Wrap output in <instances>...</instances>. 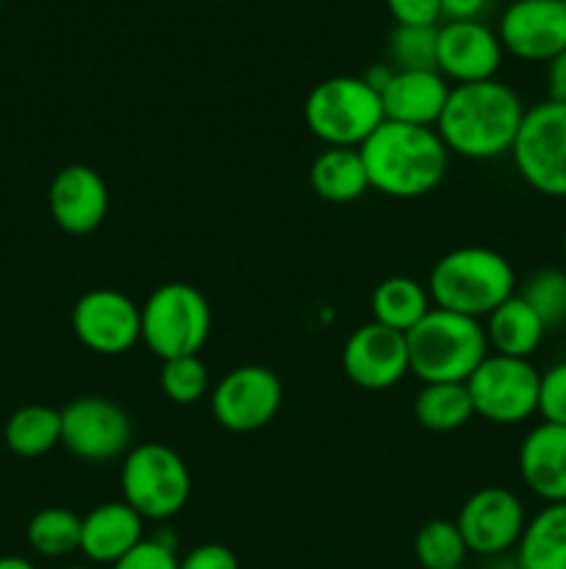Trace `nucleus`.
<instances>
[{"label":"nucleus","mask_w":566,"mask_h":569,"mask_svg":"<svg viewBox=\"0 0 566 569\" xmlns=\"http://www.w3.org/2000/svg\"><path fill=\"white\" fill-rule=\"evenodd\" d=\"M61 569H92V567H61Z\"/></svg>","instance_id":"40"},{"label":"nucleus","mask_w":566,"mask_h":569,"mask_svg":"<svg viewBox=\"0 0 566 569\" xmlns=\"http://www.w3.org/2000/svg\"><path fill=\"white\" fill-rule=\"evenodd\" d=\"M469 553L497 559L519 545L527 526L525 503L505 487H483L464 500L455 517Z\"/></svg>","instance_id":"12"},{"label":"nucleus","mask_w":566,"mask_h":569,"mask_svg":"<svg viewBox=\"0 0 566 569\" xmlns=\"http://www.w3.org/2000/svg\"><path fill=\"white\" fill-rule=\"evenodd\" d=\"M414 556L422 569H455L466 565L469 548L455 520H431L416 531Z\"/></svg>","instance_id":"28"},{"label":"nucleus","mask_w":566,"mask_h":569,"mask_svg":"<svg viewBox=\"0 0 566 569\" xmlns=\"http://www.w3.org/2000/svg\"><path fill=\"white\" fill-rule=\"evenodd\" d=\"M547 92L549 100L566 103V50H560L553 61H547Z\"/></svg>","instance_id":"37"},{"label":"nucleus","mask_w":566,"mask_h":569,"mask_svg":"<svg viewBox=\"0 0 566 569\" xmlns=\"http://www.w3.org/2000/svg\"><path fill=\"white\" fill-rule=\"evenodd\" d=\"M358 150L370 187L386 198H422L447 176L449 150L444 148L436 128L386 120Z\"/></svg>","instance_id":"2"},{"label":"nucleus","mask_w":566,"mask_h":569,"mask_svg":"<svg viewBox=\"0 0 566 569\" xmlns=\"http://www.w3.org/2000/svg\"><path fill=\"white\" fill-rule=\"evenodd\" d=\"M48 206L61 231L72 237H89L109 217V187L92 167L70 164L55 172L50 181Z\"/></svg>","instance_id":"17"},{"label":"nucleus","mask_w":566,"mask_h":569,"mask_svg":"<svg viewBox=\"0 0 566 569\" xmlns=\"http://www.w3.org/2000/svg\"><path fill=\"white\" fill-rule=\"evenodd\" d=\"M438 3H442V17H447V22H464L481 20L488 0H438Z\"/></svg>","instance_id":"36"},{"label":"nucleus","mask_w":566,"mask_h":569,"mask_svg":"<svg viewBox=\"0 0 566 569\" xmlns=\"http://www.w3.org/2000/svg\"><path fill=\"white\" fill-rule=\"evenodd\" d=\"M0 569H37V565L22 556H0Z\"/></svg>","instance_id":"39"},{"label":"nucleus","mask_w":566,"mask_h":569,"mask_svg":"<svg viewBox=\"0 0 566 569\" xmlns=\"http://www.w3.org/2000/svg\"><path fill=\"white\" fill-rule=\"evenodd\" d=\"M131 439V417L114 400L83 395L61 409V445L75 459L92 465L122 459L133 448Z\"/></svg>","instance_id":"10"},{"label":"nucleus","mask_w":566,"mask_h":569,"mask_svg":"<svg viewBox=\"0 0 566 569\" xmlns=\"http://www.w3.org/2000/svg\"><path fill=\"white\" fill-rule=\"evenodd\" d=\"M519 569H566V503H544L516 545Z\"/></svg>","instance_id":"24"},{"label":"nucleus","mask_w":566,"mask_h":569,"mask_svg":"<svg viewBox=\"0 0 566 569\" xmlns=\"http://www.w3.org/2000/svg\"><path fill=\"white\" fill-rule=\"evenodd\" d=\"M503 53L497 31L486 22L464 20L438 26V72L447 81H455V87L492 81L503 64Z\"/></svg>","instance_id":"16"},{"label":"nucleus","mask_w":566,"mask_h":569,"mask_svg":"<svg viewBox=\"0 0 566 569\" xmlns=\"http://www.w3.org/2000/svg\"><path fill=\"white\" fill-rule=\"evenodd\" d=\"M209 333L211 306L192 283H161L142 303V342L161 361L198 356Z\"/></svg>","instance_id":"7"},{"label":"nucleus","mask_w":566,"mask_h":569,"mask_svg":"<svg viewBox=\"0 0 566 569\" xmlns=\"http://www.w3.org/2000/svg\"><path fill=\"white\" fill-rule=\"evenodd\" d=\"M483 331H486L488 353L511 356V359H530L538 350V345L544 342L547 326L516 292L514 298L499 303L486 317Z\"/></svg>","instance_id":"21"},{"label":"nucleus","mask_w":566,"mask_h":569,"mask_svg":"<svg viewBox=\"0 0 566 569\" xmlns=\"http://www.w3.org/2000/svg\"><path fill=\"white\" fill-rule=\"evenodd\" d=\"M0 11H3V0H0Z\"/></svg>","instance_id":"44"},{"label":"nucleus","mask_w":566,"mask_h":569,"mask_svg":"<svg viewBox=\"0 0 566 569\" xmlns=\"http://www.w3.org/2000/svg\"><path fill=\"white\" fill-rule=\"evenodd\" d=\"M303 117L325 148H361L386 122L381 94L361 76H333L316 83L305 98Z\"/></svg>","instance_id":"5"},{"label":"nucleus","mask_w":566,"mask_h":569,"mask_svg":"<svg viewBox=\"0 0 566 569\" xmlns=\"http://www.w3.org/2000/svg\"><path fill=\"white\" fill-rule=\"evenodd\" d=\"M525 111L519 94L497 78L458 83L449 89L447 106L436 122V133L449 153L472 161L499 159L514 148Z\"/></svg>","instance_id":"1"},{"label":"nucleus","mask_w":566,"mask_h":569,"mask_svg":"<svg viewBox=\"0 0 566 569\" xmlns=\"http://www.w3.org/2000/svg\"><path fill=\"white\" fill-rule=\"evenodd\" d=\"M372 322L386 326L397 333H408L420 326L433 309L431 292L425 283L414 281L408 276H392L372 289Z\"/></svg>","instance_id":"23"},{"label":"nucleus","mask_w":566,"mask_h":569,"mask_svg":"<svg viewBox=\"0 0 566 569\" xmlns=\"http://www.w3.org/2000/svg\"><path fill=\"white\" fill-rule=\"evenodd\" d=\"M511 159L527 187L547 198H566V103L547 98L530 106Z\"/></svg>","instance_id":"8"},{"label":"nucleus","mask_w":566,"mask_h":569,"mask_svg":"<svg viewBox=\"0 0 566 569\" xmlns=\"http://www.w3.org/2000/svg\"><path fill=\"white\" fill-rule=\"evenodd\" d=\"M519 476L544 503H566V426L538 422L522 439Z\"/></svg>","instance_id":"19"},{"label":"nucleus","mask_w":566,"mask_h":569,"mask_svg":"<svg viewBox=\"0 0 566 569\" xmlns=\"http://www.w3.org/2000/svg\"><path fill=\"white\" fill-rule=\"evenodd\" d=\"M414 417L427 431L449 433L475 417V406L466 383H422L414 400Z\"/></svg>","instance_id":"26"},{"label":"nucleus","mask_w":566,"mask_h":569,"mask_svg":"<svg viewBox=\"0 0 566 569\" xmlns=\"http://www.w3.org/2000/svg\"><path fill=\"white\" fill-rule=\"evenodd\" d=\"M449 81L438 70H394L383 87L381 103L388 122L436 128L449 98Z\"/></svg>","instance_id":"18"},{"label":"nucleus","mask_w":566,"mask_h":569,"mask_svg":"<svg viewBox=\"0 0 566 569\" xmlns=\"http://www.w3.org/2000/svg\"><path fill=\"white\" fill-rule=\"evenodd\" d=\"M28 545L42 559H67L81 553V517L61 506L37 511L28 522Z\"/></svg>","instance_id":"27"},{"label":"nucleus","mask_w":566,"mask_h":569,"mask_svg":"<svg viewBox=\"0 0 566 569\" xmlns=\"http://www.w3.org/2000/svg\"><path fill=\"white\" fill-rule=\"evenodd\" d=\"M161 392L170 403L192 406L209 395V370L198 356H181V359L161 361Z\"/></svg>","instance_id":"30"},{"label":"nucleus","mask_w":566,"mask_h":569,"mask_svg":"<svg viewBox=\"0 0 566 569\" xmlns=\"http://www.w3.org/2000/svg\"><path fill=\"white\" fill-rule=\"evenodd\" d=\"M544 422L566 426V361H558L538 378V411Z\"/></svg>","instance_id":"33"},{"label":"nucleus","mask_w":566,"mask_h":569,"mask_svg":"<svg viewBox=\"0 0 566 569\" xmlns=\"http://www.w3.org/2000/svg\"><path fill=\"white\" fill-rule=\"evenodd\" d=\"M386 9L397 26H438L442 20L438 0H386Z\"/></svg>","instance_id":"34"},{"label":"nucleus","mask_w":566,"mask_h":569,"mask_svg":"<svg viewBox=\"0 0 566 569\" xmlns=\"http://www.w3.org/2000/svg\"><path fill=\"white\" fill-rule=\"evenodd\" d=\"M122 500L144 522H164L181 515L192 495V472L178 450L164 442L133 445L120 467Z\"/></svg>","instance_id":"6"},{"label":"nucleus","mask_w":566,"mask_h":569,"mask_svg":"<svg viewBox=\"0 0 566 569\" xmlns=\"http://www.w3.org/2000/svg\"><path fill=\"white\" fill-rule=\"evenodd\" d=\"M311 189L325 203H353L370 189L358 148H325L311 164Z\"/></svg>","instance_id":"22"},{"label":"nucleus","mask_w":566,"mask_h":569,"mask_svg":"<svg viewBox=\"0 0 566 569\" xmlns=\"http://www.w3.org/2000/svg\"><path fill=\"white\" fill-rule=\"evenodd\" d=\"M144 539V520L125 503H100L81 517V553L92 565L114 567Z\"/></svg>","instance_id":"20"},{"label":"nucleus","mask_w":566,"mask_h":569,"mask_svg":"<svg viewBox=\"0 0 566 569\" xmlns=\"http://www.w3.org/2000/svg\"><path fill=\"white\" fill-rule=\"evenodd\" d=\"M342 370L358 389L383 392L411 372L405 333L377 322H364L347 337L342 348Z\"/></svg>","instance_id":"14"},{"label":"nucleus","mask_w":566,"mask_h":569,"mask_svg":"<svg viewBox=\"0 0 566 569\" xmlns=\"http://www.w3.org/2000/svg\"><path fill=\"white\" fill-rule=\"evenodd\" d=\"M386 50L394 70H438V26H394Z\"/></svg>","instance_id":"29"},{"label":"nucleus","mask_w":566,"mask_h":569,"mask_svg":"<svg viewBox=\"0 0 566 569\" xmlns=\"http://www.w3.org/2000/svg\"><path fill=\"white\" fill-rule=\"evenodd\" d=\"M178 569H239V559L231 548H225V545L209 542L189 550Z\"/></svg>","instance_id":"35"},{"label":"nucleus","mask_w":566,"mask_h":569,"mask_svg":"<svg viewBox=\"0 0 566 569\" xmlns=\"http://www.w3.org/2000/svg\"><path fill=\"white\" fill-rule=\"evenodd\" d=\"M283 406V383L261 365L225 372L211 392V415L225 431L253 433L275 420Z\"/></svg>","instance_id":"11"},{"label":"nucleus","mask_w":566,"mask_h":569,"mask_svg":"<svg viewBox=\"0 0 566 569\" xmlns=\"http://www.w3.org/2000/svg\"><path fill=\"white\" fill-rule=\"evenodd\" d=\"M72 333L92 353H128L142 342V306L120 289H89L72 306Z\"/></svg>","instance_id":"13"},{"label":"nucleus","mask_w":566,"mask_h":569,"mask_svg":"<svg viewBox=\"0 0 566 569\" xmlns=\"http://www.w3.org/2000/svg\"><path fill=\"white\" fill-rule=\"evenodd\" d=\"M560 244H564V256H566V231H564V242H560Z\"/></svg>","instance_id":"41"},{"label":"nucleus","mask_w":566,"mask_h":569,"mask_svg":"<svg viewBox=\"0 0 566 569\" xmlns=\"http://www.w3.org/2000/svg\"><path fill=\"white\" fill-rule=\"evenodd\" d=\"M519 298L542 317L549 328L566 326V272L564 270H538L527 278L525 287L519 289Z\"/></svg>","instance_id":"31"},{"label":"nucleus","mask_w":566,"mask_h":569,"mask_svg":"<svg viewBox=\"0 0 566 569\" xmlns=\"http://www.w3.org/2000/svg\"><path fill=\"white\" fill-rule=\"evenodd\" d=\"M427 292L436 309L486 320L516 295V272L503 253L483 244H464L433 264Z\"/></svg>","instance_id":"3"},{"label":"nucleus","mask_w":566,"mask_h":569,"mask_svg":"<svg viewBox=\"0 0 566 569\" xmlns=\"http://www.w3.org/2000/svg\"><path fill=\"white\" fill-rule=\"evenodd\" d=\"M209 3H225V0H209Z\"/></svg>","instance_id":"42"},{"label":"nucleus","mask_w":566,"mask_h":569,"mask_svg":"<svg viewBox=\"0 0 566 569\" xmlns=\"http://www.w3.org/2000/svg\"><path fill=\"white\" fill-rule=\"evenodd\" d=\"M505 53L522 61H553L566 50V0H514L497 31Z\"/></svg>","instance_id":"15"},{"label":"nucleus","mask_w":566,"mask_h":569,"mask_svg":"<svg viewBox=\"0 0 566 569\" xmlns=\"http://www.w3.org/2000/svg\"><path fill=\"white\" fill-rule=\"evenodd\" d=\"M181 559L175 556V537L170 533H155L142 539L128 556H122L111 569H178Z\"/></svg>","instance_id":"32"},{"label":"nucleus","mask_w":566,"mask_h":569,"mask_svg":"<svg viewBox=\"0 0 566 569\" xmlns=\"http://www.w3.org/2000/svg\"><path fill=\"white\" fill-rule=\"evenodd\" d=\"M3 442L20 459H39L61 445V409L31 403L6 420Z\"/></svg>","instance_id":"25"},{"label":"nucleus","mask_w":566,"mask_h":569,"mask_svg":"<svg viewBox=\"0 0 566 569\" xmlns=\"http://www.w3.org/2000/svg\"><path fill=\"white\" fill-rule=\"evenodd\" d=\"M411 372L422 383H466L488 356L481 320L433 306L425 320L405 333Z\"/></svg>","instance_id":"4"},{"label":"nucleus","mask_w":566,"mask_h":569,"mask_svg":"<svg viewBox=\"0 0 566 569\" xmlns=\"http://www.w3.org/2000/svg\"><path fill=\"white\" fill-rule=\"evenodd\" d=\"M392 76H394V67L388 64V61H381V64H372L370 70H366L361 78H364V81L370 83V87L375 89L377 94H381L383 87H386V83L392 81Z\"/></svg>","instance_id":"38"},{"label":"nucleus","mask_w":566,"mask_h":569,"mask_svg":"<svg viewBox=\"0 0 566 569\" xmlns=\"http://www.w3.org/2000/svg\"><path fill=\"white\" fill-rule=\"evenodd\" d=\"M455 569H472V567H466V565H464V567H455Z\"/></svg>","instance_id":"43"},{"label":"nucleus","mask_w":566,"mask_h":569,"mask_svg":"<svg viewBox=\"0 0 566 569\" xmlns=\"http://www.w3.org/2000/svg\"><path fill=\"white\" fill-rule=\"evenodd\" d=\"M538 378L530 359L488 353L466 381L475 415L494 426H519L538 411Z\"/></svg>","instance_id":"9"}]
</instances>
